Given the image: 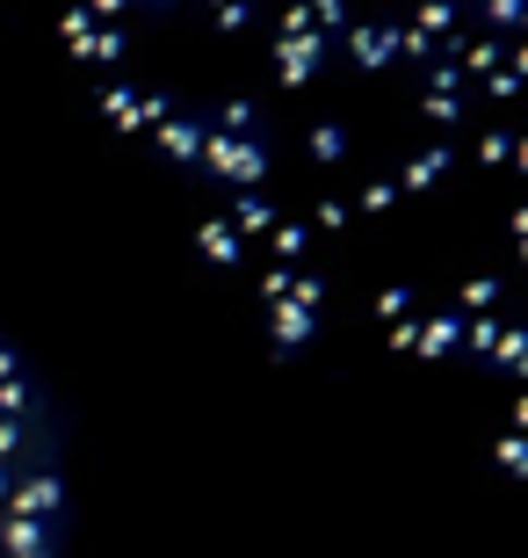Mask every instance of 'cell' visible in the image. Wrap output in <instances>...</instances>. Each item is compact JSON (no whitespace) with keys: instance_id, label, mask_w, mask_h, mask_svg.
<instances>
[{"instance_id":"6da1fadb","label":"cell","mask_w":528,"mask_h":558,"mask_svg":"<svg viewBox=\"0 0 528 558\" xmlns=\"http://www.w3.org/2000/svg\"><path fill=\"white\" fill-rule=\"evenodd\" d=\"M0 558H37V464L8 371H0Z\"/></svg>"}]
</instances>
